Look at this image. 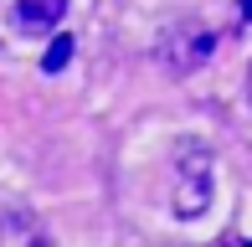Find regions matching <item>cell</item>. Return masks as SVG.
<instances>
[{
  "mask_svg": "<svg viewBox=\"0 0 252 247\" xmlns=\"http://www.w3.org/2000/svg\"><path fill=\"white\" fill-rule=\"evenodd\" d=\"M62 16H67V0H21L16 5V21L26 31H52Z\"/></svg>",
  "mask_w": 252,
  "mask_h": 247,
  "instance_id": "277c9868",
  "label": "cell"
},
{
  "mask_svg": "<svg viewBox=\"0 0 252 247\" xmlns=\"http://www.w3.org/2000/svg\"><path fill=\"white\" fill-rule=\"evenodd\" d=\"M242 16H247V21H252V0H242Z\"/></svg>",
  "mask_w": 252,
  "mask_h": 247,
  "instance_id": "8992f818",
  "label": "cell"
},
{
  "mask_svg": "<svg viewBox=\"0 0 252 247\" xmlns=\"http://www.w3.org/2000/svg\"><path fill=\"white\" fill-rule=\"evenodd\" d=\"M0 247H57V242L41 227V216H31L26 206H5L0 211Z\"/></svg>",
  "mask_w": 252,
  "mask_h": 247,
  "instance_id": "3957f363",
  "label": "cell"
},
{
  "mask_svg": "<svg viewBox=\"0 0 252 247\" xmlns=\"http://www.w3.org/2000/svg\"><path fill=\"white\" fill-rule=\"evenodd\" d=\"M247 98H252V67H247Z\"/></svg>",
  "mask_w": 252,
  "mask_h": 247,
  "instance_id": "52a82bcc",
  "label": "cell"
},
{
  "mask_svg": "<svg viewBox=\"0 0 252 247\" xmlns=\"http://www.w3.org/2000/svg\"><path fill=\"white\" fill-rule=\"evenodd\" d=\"M211 52H216L211 26H201V21H180V26H170L165 36H159L155 57H159V67H165L170 77H190V72H201V67L211 62Z\"/></svg>",
  "mask_w": 252,
  "mask_h": 247,
  "instance_id": "7a4b0ae2",
  "label": "cell"
},
{
  "mask_svg": "<svg viewBox=\"0 0 252 247\" xmlns=\"http://www.w3.org/2000/svg\"><path fill=\"white\" fill-rule=\"evenodd\" d=\"M211 150L201 144H180L175 165H170V211L180 221H196L206 206H211Z\"/></svg>",
  "mask_w": 252,
  "mask_h": 247,
  "instance_id": "6da1fadb",
  "label": "cell"
},
{
  "mask_svg": "<svg viewBox=\"0 0 252 247\" xmlns=\"http://www.w3.org/2000/svg\"><path fill=\"white\" fill-rule=\"evenodd\" d=\"M67 62H72V36H57L47 47V57H41V67H47V72H62Z\"/></svg>",
  "mask_w": 252,
  "mask_h": 247,
  "instance_id": "5b68a950",
  "label": "cell"
}]
</instances>
